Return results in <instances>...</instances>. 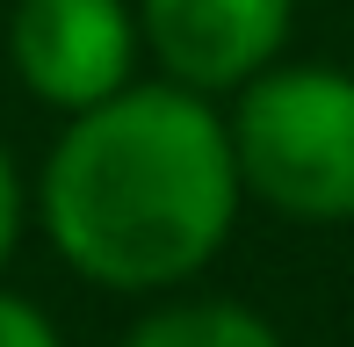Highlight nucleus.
<instances>
[{
    "label": "nucleus",
    "mask_w": 354,
    "mask_h": 347,
    "mask_svg": "<svg viewBox=\"0 0 354 347\" xmlns=\"http://www.w3.org/2000/svg\"><path fill=\"white\" fill-rule=\"evenodd\" d=\"M239 203L232 123L181 80H131L66 116L37 181L58 261L123 297H167L203 275L232 239Z\"/></svg>",
    "instance_id": "obj_1"
},
{
    "label": "nucleus",
    "mask_w": 354,
    "mask_h": 347,
    "mask_svg": "<svg viewBox=\"0 0 354 347\" xmlns=\"http://www.w3.org/2000/svg\"><path fill=\"white\" fill-rule=\"evenodd\" d=\"M232 160L253 203L297 225L354 217V73L268 66L232 94Z\"/></svg>",
    "instance_id": "obj_2"
},
{
    "label": "nucleus",
    "mask_w": 354,
    "mask_h": 347,
    "mask_svg": "<svg viewBox=\"0 0 354 347\" xmlns=\"http://www.w3.org/2000/svg\"><path fill=\"white\" fill-rule=\"evenodd\" d=\"M145 29L131 0H15L8 15V58L22 87L58 116L109 102L138 80Z\"/></svg>",
    "instance_id": "obj_3"
},
{
    "label": "nucleus",
    "mask_w": 354,
    "mask_h": 347,
    "mask_svg": "<svg viewBox=\"0 0 354 347\" xmlns=\"http://www.w3.org/2000/svg\"><path fill=\"white\" fill-rule=\"evenodd\" d=\"M297 0H138L145 51L159 58V80L196 94H239L289 51Z\"/></svg>",
    "instance_id": "obj_4"
},
{
    "label": "nucleus",
    "mask_w": 354,
    "mask_h": 347,
    "mask_svg": "<svg viewBox=\"0 0 354 347\" xmlns=\"http://www.w3.org/2000/svg\"><path fill=\"white\" fill-rule=\"evenodd\" d=\"M116 347H282V333L239 297H174L138 311Z\"/></svg>",
    "instance_id": "obj_5"
},
{
    "label": "nucleus",
    "mask_w": 354,
    "mask_h": 347,
    "mask_svg": "<svg viewBox=\"0 0 354 347\" xmlns=\"http://www.w3.org/2000/svg\"><path fill=\"white\" fill-rule=\"evenodd\" d=\"M0 347H66V340H58V326L44 319L29 297L0 290Z\"/></svg>",
    "instance_id": "obj_6"
},
{
    "label": "nucleus",
    "mask_w": 354,
    "mask_h": 347,
    "mask_svg": "<svg viewBox=\"0 0 354 347\" xmlns=\"http://www.w3.org/2000/svg\"><path fill=\"white\" fill-rule=\"evenodd\" d=\"M15 239H22V174H15L8 145H0V268L15 261Z\"/></svg>",
    "instance_id": "obj_7"
}]
</instances>
